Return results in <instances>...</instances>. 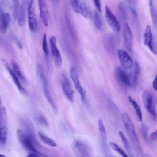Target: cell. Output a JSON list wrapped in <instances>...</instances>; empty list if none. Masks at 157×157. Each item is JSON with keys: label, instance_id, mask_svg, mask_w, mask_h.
<instances>
[{"label": "cell", "instance_id": "cell-24", "mask_svg": "<svg viewBox=\"0 0 157 157\" xmlns=\"http://www.w3.org/2000/svg\"><path fill=\"white\" fill-rule=\"evenodd\" d=\"M117 13L119 18L122 21H125L127 17L126 7L124 3L120 2L117 5Z\"/></svg>", "mask_w": 157, "mask_h": 157}, {"label": "cell", "instance_id": "cell-39", "mask_svg": "<svg viewBox=\"0 0 157 157\" xmlns=\"http://www.w3.org/2000/svg\"><path fill=\"white\" fill-rule=\"evenodd\" d=\"M14 39L18 47L19 48L21 49L22 48V45L19 40L15 36H14Z\"/></svg>", "mask_w": 157, "mask_h": 157}, {"label": "cell", "instance_id": "cell-25", "mask_svg": "<svg viewBox=\"0 0 157 157\" xmlns=\"http://www.w3.org/2000/svg\"><path fill=\"white\" fill-rule=\"evenodd\" d=\"M67 15V14H66L65 15V19L67 25L73 40L77 42L78 39L76 31L69 16Z\"/></svg>", "mask_w": 157, "mask_h": 157}, {"label": "cell", "instance_id": "cell-46", "mask_svg": "<svg viewBox=\"0 0 157 157\" xmlns=\"http://www.w3.org/2000/svg\"></svg>", "mask_w": 157, "mask_h": 157}, {"label": "cell", "instance_id": "cell-1", "mask_svg": "<svg viewBox=\"0 0 157 157\" xmlns=\"http://www.w3.org/2000/svg\"><path fill=\"white\" fill-rule=\"evenodd\" d=\"M122 119L126 131L131 140L140 152L142 153V150L140 142L129 116L127 113H123L122 115Z\"/></svg>", "mask_w": 157, "mask_h": 157}, {"label": "cell", "instance_id": "cell-33", "mask_svg": "<svg viewBox=\"0 0 157 157\" xmlns=\"http://www.w3.org/2000/svg\"><path fill=\"white\" fill-rule=\"evenodd\" d=\"M109 145L113 149L118 153L122 157H129L124 151L115 143L110 142Z\"/></svg>", "mask_w": 157, "mask_h": 157}, {"label": "cell", "instance_id": "cell-6", "mask_svg": "<svg viewBox=\"0 0 157 157\" xmlns=\"http://www.w3.org/2000/svg\"><path fill=\"white\" fill-rule=\"evenodd\" d=\"M49 44L52 56L56 68L59 69L61 67L62 60L60 53L57 45V40L55 36L49 39Z\"/></svg>", "mask_w": 157, "mask_h": 157}, {"label": "cell", "instance_id": "cell-42", "mask_svg": "<svg viewBox=\"0 0 157 157\" xmlns=\"http://www.w3.org/2000/svg\"><path fill=\"white\" fill-rule=\"evenodd\" d=\"M42 156L44 157H49L48 156L45 157L40 154L33 153H30L27 155V157H42Z\"/></svg>", "mask_w": 157, "mask_h": 157}, {"label": "cell", "instance_id": "cell-36", "mask_svg": "<svg viewBox=\"0 0 157 157\" xmlns=\"http://www.w3.org/2000/svg\"><path fill=\"white\" fill-rule=\"evenodd\" d=\"M141 133L144 139L147 142H148L147 138V127L143 123L141 127Z\"/></svg>", "mask_w": 157, "mask_h": 157}, {"label": "cell", "instance_id": "cell-4", "mask_svg": "<svg viewBox=\"0 0 157 157\" xmlns=\"http://www.w3.org/2000/svg\"><path fill=\"white\" fill-rule=\"evenodd\" d=\"M17 134L21 144L27 151L31 153H35L48 157L47 155L42 154L37 150L32 141L23 130L18 129Z\"/></svg>", "mask_w": 157, "mask_h": 157}, {"label": "cell", "instance_id": "cell-7", "mask_svg": "<svg viewBox=\"0 0 157 157\" xmlns=\"http://www.w3.org/2000/svg\"><path fill=\"white\" fill-rule=\"evenodd\" d=\"M142 97L145 109L154 119H156L157 113L152 95L148 91L146 90L143 93Z\"/></svg>", "mask_w": 157, "mask_h": 157}, {"label": "cell", "instance_id": "cell-5", "mask_svg": "<svg viewBox=\"0 0 157 157\" xmlns=\"http://www.w3.org/2000/svg\"><path fill=\"white\" fill-rule=\"evenodd\" d=\"M27 7L29 27L32 32L34 33L36 31L37 27L35 1L34 0L28 1L27 2Z\"/></svg>", "mask_w": 157, "mask_h": 157}, {"label": "cell", "instance_id": "cell-44", "mask_svg": "<svg viewBox=\"0 0 157 157\" xmlns=\"http://www.w3.org/2000/svg\"><path fill=\"white\" fill-rule=\"evenodd\" d=\"M2 108V107H1V97L0 96V112L1 111Z\"/></svg>", "mask_w": 157, "mask_h": 157}, {"label": "cell", "instance_id": "cell-8", "mask_svg": "<svg viewBox=\"0 0 157 157\" xmlns=\"http://www.w3.org/2000/svg\"><path fill=\"white\" fill-rule=\"evenodd\" d=\"M7 132V117L5 108H2L0 112V143L4 144L6 142Z\"/></svg>", "mask_w": 157, "mask_h": 157}, {"label": "cell", "instance_id": "cell-22", "mask_svg": "<svg viewBox=\"0 0 157 157\" xmlns=\"http://www.w3.org/2000/svg\"><path fill=\"white\" fill-rule=\"evenodd\" d=\"M27 4V2L26 1H22L19 6V11L17 18L18 19V25L21 27L23 26L25 21L26 8Z\"/></svg>", "mask_w": 157, "mask_h": 157}, {"label": "cell", "instance_id": "cell-30", "mask_svg": "<svg viewBox=\"0 0 157 157\" xmlns=\"http://www.w3.org/2000/svg\"><path fill=\"white\" fill-rule=\"evenodd\" d=\"M38 134L40 139L46 144L52 147H56L57 146L56 142L52 139L44 135L40 132H39Z\"/></svg>", "mask_w": 157, "mask_h": 157}, {"label": "cell", "instance_id": "cell-12", "mask_svg": "<svg viewBox=\"0 0 157 157\" xmlns=\"http://www.w3.org/2000/svg\"><path fill=\"white\" fill-rule=\"evenodd\" d=\"M105 15L106 22L109 26L114 31L119 32V22L107 5L105 6Z\"/></svg>", "mask_w": 157, "mask_h": 157}, {"label": "cell", "instance_id": "cell-40", "mask_svg": "<svg viewBox=\"0 0 157 157\" xmlns=\"http://www.w3.org/2000/svg\"><path fill=\"white\" fill-rule=\"evenodd\" d=\"M157 76L156 75L152 82V87L153 89L156 91L157 90Z\"/></svg>", "mask_w": 157, "mask_h": 157}, {"label": "cell", "instance_id": "cell-34", "mask_svg": "<svg viewBox=\"0 0 157 157\" xmlns=\"http://www.w3.org/2000/svg\"><path fill=\"white\" fill-rule=\"evenodd\" d=\"M42 48L44 56H48V50L47 42V36L45 33L44 34L43 36Z\"/></svg>", "mask_w": 157, "mask_h": 157}, {"label": "cell", "instance_id": "cell-32", "mask_svg": "<svg viewBox=\"0 0 157 157\" xmlns=\"http://www.w3.org/2000/svg\"><path fill=\"white\" fill-rule=\"evenodd\" d=\"M140 71V67L139 65L137 63H135L134 65L132 77V82L134 86H136L137 84Z\"/></svg>", "mask_w": 157, "mask_h": 157}, {"label": "cell", "instance_id": "cell-20", "mask_svg": "<svg viewBox=\"0 0 157 157\" xmlns=\"http://www.w3.org/2000/svg\"><path fill=\"white\" fill-rule=\"evenodd\" d=\"M75 147L79 157H90L88 147L83 142L80 141H76Z\"/></svg>", "mask_w": 157, "mask_h": 157}, {"label": "cell", "instance_id": "cell-19", "mask_svg": "<svg viewBox=\"0 0 157 157\" xmlns=\"http://www.w3.org/2000/svg\"><path fill=\"white\" fill-rule=\"evenodd\" d=\"M10 20L9 14L5 13L0 7V32L2 33H4L6 31Z\"/></svg>", "mask_w": 157, "mask_h": 157}, {"label": "cell", "instance_id": "cell-31", "mask_svg": "<svg viewBox=\"0 0 157 157\" xmlns=\"http://www.w3.org/2000/svg\"><path fill=\"white\" fill-rule=\"evenodd\" d=\"M149 5L153 22L155 26L156 27L157 25V13L156 9L154 5L152 0L149 1Z\"/></svg>", "mask_w": 157, "mask_h": 157}, {"label": "cell", "instance_id": "cell-26", "mask_svg": "<svg viewBox=\"0 0 157 157\" xmlns=\"http://www.w3.org/2000/svg\"><path fill=\"white\" fill-rule=\"evenodd\" d=\"M128 98L129 102L133 105L135 110L139 121L141 122L142 119V114L140 106L136 101L131 97L129 96Z\"/></svg>", "mask_w": 157, "mask_h": 157}, {"label": "cell", "instance_id": "cell-2", "mask_svg": "<svg viewBox=\"0 0 157 157\" xmlns=\"http://www.w3.org/2000/svg\"><path fill=\"white\" fill-rule=\"evenodd\" d=\"M71 7L75 12L81 14L87 19L90 18L91 11L90 3L86 0H71Z\"/></svg>", "mask_w": 157, "mask_h": 157}, {"label": "cell", "instance_id": "cell-11", "mask_svg": "<svg viewBox=\"0 0 157 157\" xmlns=\"http://www.w3.org/2000/svg\"><path fill=\"white\" fill-rule=\"evenodd\" d=\"M117 55L122 68L128 70L132 67V61L126 51L122 49H118L117 51Z\"/></svg>", "mask_w": 157, "mask_h": 157}, {"label": "cell", "instance_id": "cell-38", "mask_svg": "<svg viewBox=\"0 0 157 157\" xmlns=\"http://www.w3.org/2000/svg\"><path fill=\"white\" fill-rule=\"evenodd\" d=\"M94 3L95 7L100 12H101V8L100 1L99 0H94Z\"/></svg>", "mask_w": 157, "mask_h": 157}, {"label": "cell", "instance_id": "cell-29", "mask_svg": "<svg viewBox=\"0 0 157 157\" xmlns=\"http://www.w3.org/2000/svg\"><path fill=\"white\" fill-rule=\"evenodd\" d=\"M93 20L95 27L99 30L102 29V24L101 20L98 12L95 10L93 14Z\"/></svg>", "mask_w": 157, "mask_h": 157}, {"label": "cell", "instance_id": "cell-3", "mask_svg": "<svg viewBox=\"0 0 157 157\" xmlns=\"http://www.w3.org/2000/svg\"><path fill=\"white\" fill-rule=\"evenodd\" d=\"M37 71L42 84L44 93L47 100L55 112L57 111V107L50 93L47 80L45 76L43 68L41 64H38Z\"/></svg>", "mask_w": 157, "mask_h": 157}, {"label": "cell", "instance_id": "cell-45", "mask_svg": "<svg viewBox=\"0 0 157 157\" xmlns=\"http://www.w3.org/2000/svg\"><path fill=\"white\" fill-rule=\"evenodd\" d=\"M0 157H6L4 155H3V154H0Z\"/></svg>", "mask_w": 157, "mask_h": 157}, {"label": "cell", "instance_id": "cell-18", "mask_svg": "<svg viewBox=\"0 0 157 157\" xmlns=\"http://www.w3.org/2000/svg\"><path fill=\"white\" fill-rule=\"evenodd\" d=\"M124 43L126 48L129 51H132V39L131 29L127 23L124 25Z\"/></svg>", "mask_w": 157, "mask_h": 157}, {"label": "cell", "instance_id": "cell-37", "mask_svg": "<svg viewBox=\"0 0 157 157\" xmlns=\"http://www.w3.org/2000/svg\"><path fill=\"white\" fill-rule=\"evenodd\" d=\"M37 121L41 124L47 126L48 125V122L45 118L42 115H40L36 118Z\"/></svg>", "mask_w": 157, "mask_h": 157}, {"label": "cell", "instance_id": "cell-17", "mask_svg": "<svg viewBox=\"0 0 157 157\" xmlns=\"http://www.w3.org/2000/svg\"><path fill=\"white\" fill-rule=\"evenodd\" d=\"M38 4L40 19L44 25L47 27L49 24V15L46 3L44 0H40Z\"/></svg>", "mask_w": 157, "mask_h": 157}, {"label": "cell", "instance_id": "cell-14", "mask_svg": "<svg viewBox=\"0 0 157 157\" xmlns=\"http://www.w3.org/2000/svg\"><path fill=\"white\" fill-rule=\"evenodd\" d=\"M116 76L119 82L123 86L130 87L131 83L126 72L120 67H117L116 69Z\"/></svg>", "mask_w": 157, "mask_h": 157}, {"label": "cell", "instance_id": "cell-15", "mask_svg": "<svg viewBox=\"0 0 157 157\" xmlns=\"http://www.w3.org/2000/svg\"><path fill=\"white\" fill-rule=\"evenodd\" d=\"M143 39L144 44L153 53L156 54V51L153 46L151 29L149 25H147L145 28L143 34Z\"/></svg>", "mask_w": 157, "mask_h": 157}, {"label": "cell", "instance_id": "cell-10", "mask_svg": "<svg viewBox=\"0 0 157 157\" xmlns=\"http://www.w3.org/2000/svg\"><path fill=\"white\" fill-rule=\"evenodd\" d=\"M70 75L75 89L80 94L82 102L85 104H86V93L80 84L78 78L77 71L75 67H72L71 68Z\"/></svg>", "mask_w": 157, "mask_h": 157}, {"label": "cell", "instance_id": "cell-23", "mask_svg": "<svg viewBox=\"0 0 157 157\" xmlns=\"http://www.w3.org/2000/svg\"><path fill=\"white\" fill-rule=\"evenodd\" d=\"M10 63L13 69L18 78L25 83H27L26 80L16 61L13 59L10 60Z\"/></svg>", "mask_w": 157, "mask_h": 157}, {"label": "cell", "instance_id": "cell-16", "mask_svg": "<svg viewBox=\"0 0 157 157\" xmlns=\"http://www.w3.org/2000/svg\"><path fill=\"white\" fill-rule=\"evenodd\" d=\"M62 85L63 91L67 99L73 102L74 99V92L69 81L64 74L62 75Z\"/></svg>", "mask_w": 157, "mask_h": 157}, {"label": "cell", "instance_id": "cell-9", "mask_svg": "<svg viewBox=\"0 0 157 157\" xmlns=\"http://www.w3.org/2000/svg\"><path fill=\"white\" fill-rule=\"evenodd\" d=\"M20 123L24 130L23 131L35 146H40L36 137L33 125L31 121L28 119L23 118L21 119Z\"/></svg>", "mask_w": 157, "mask_h": 157}, {"label": "cell", "instance_id": "cell-27", "mask_svg": "<svg viewBox=\"0 0 157 157\" xmlns=\"http://www.w3.org/2000/svg\"><path fill=\"white\" fill-rule=\"evenodd\" d=\"M98 128L102 138V143H107V136L106 131L103 123L101 119L98 121Z\"/></svg>", "mask_w": 157, "mask_h": 157}, {"label": "cell", "instance_id": "cell-35", "mask_svg": "<svg viewBox=\"0 0 157 157\" xmlns=\"http://www.w3.org/2000/svg\"><path fill=\"white\" fill-rule=\"evenodd\" d=\"M19 9V1H13V12L14 17L15 19L18 17Z\"/></svg>", "mask_w": 157, "mask_h": 157}, {"label": "cell", "instance_id": "cell-21", "mask_svg": "<svg viewBox=\"0 0 157 157\" xmlns=\"http://www.w3.org/2000/svg\"><path fill=\"white\" fill-rule=\"evenodd\" d=\"M114 35L110 34L106 36L104 39V44L105 48L109 52L114 51L116 45V39Z\"/></svg>", "mask_w": 157, "mask_h": 157}, {"label": "cell", "instance_id": "cell-43", "mask_svg": "<svg viewBox=\"0 0 157 157\" xmlns=\"http://www.w3.org/2000/svg\"><path fill=\"white\" fill-rule=\"evenodd\" d=\"M151 139L153 141H155L156 140L157 138V130L152 133L150 137Z\"/></svg>", "mask_w": 157, "mask_h": 157}, {"label": "cell", "instance_id": "cell-41", "mask_svg": "<svg viewBox=\"0 0 157 157\" xmlns=\"http://www.w3.org/2000/svg\"><path fill=\"white\" fill-rule=\"evenodd\" d=\"M129 9L130 12L135 16V17L136 18H138V14L135 9L131 6H129Z\"/></svg>", "mask_w": 157, "mask_h": 157}, {"label": "cell", "instance_id": "cell-28", "mask_svg": "<svg viewBox=\"0 0 157 157\" xmlns=\"http://www.w3.org/2000/svg\"><path fill=\"white\" fill-rule=\"evenodd\" d=\"M119 134L124 143V146L131 157H135L132 154L128 141L121 131H119Z\"/></svg>", "mask_w": 157, "mask_h": 157}, {"label": "cell", "instance_id": "cell-13", "mask_svg": "<svg viewBox=\"0 0 157 157\" xmlns=\"http://www.w3.org/2000/svg\"><path fill=\"white\" fill-rule=\"evenodd\" d=\"M1 60L2 62L8 72L19 91L22 94H25L26 93V90L21 85L18 78L17 77L13 69L10 66L9 63L5 59L3 58H2Z\"/></svg>", "mask_w": 157, "mask_h": 157}]
</instances>
